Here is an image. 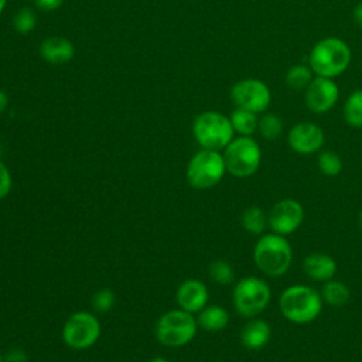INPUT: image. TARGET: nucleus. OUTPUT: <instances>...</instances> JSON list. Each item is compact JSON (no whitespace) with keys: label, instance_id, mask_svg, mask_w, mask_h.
<instances>
[{"label":"nucleus","instance_id":"nucleus-1","mask_svg":"<svg viewBox=\"0 0 362 362\" xmlns=\"http://www.w3.org/2000/svg\"><path fill=\"white\" fill-rule=\"evenodd\" d=\"M253 262L257 270L267 277H280L293 263V247L287 236L274 232L263 233L253 246Z\"/></svg>","mask_w":362,"mask_h":362},{"label":"nucleus","instance_id":"nucleus-2","mask_svg":"<svg viewBox=\"0 0 362 362\" xmlns=\"http://www.w3.org/2000/svg\"><path fill=\"white\" fill-rule=\"evenodd\" d=\"M322 304L320 291L307 284H291L279 297L281 315L296 325L310 324L317 320L322 311Z\"/></svg>","mask_w":362,"mask_h":362},{"label":"nucleus","instance_id":"nucleus-3","mask_svg":"<svg viewBox=\"0 0 362 362\" xmlns=\"http://www.w3.org/2000/svg\"><path fill=\"white\" fill-rule=\"evenodd\" d=\"M352 59L349 45L338 37H325L317 41L308 55V66L315 76L337 78L342 75Z\"/></svg>","mask_w":362,"mask_h":362},{"label":"nucleus","instance_id":"nucleus-4","mask_svg":"<svg viewBox=\"0 0 362 362\" xmlns=\"http://www.w3.org/2000/svg\"><path fill=\"white\" fill-rule=\"evenodd\" d=\"M198 328L195 314L174 308L160 315L154 327V334L161 345L167 348H182L195 338Z\"/></svg>","mask_w":362,"mask_h":362},{"label":"nucleus","instance_id":"nucleus-5","mask_svg":"<svg viewBox=\"0 0 362 362\" xmlns=\"http://www.w3.org/2000/svg\"><path fill=\"white\" fill-rule=\"evenodd\" d=\"M272 300L269 283L257 276L240 277L232 290V303L235 311L245 318L259 317Z\"/></svg>","mask_w":362,"mask_h":362},{"label":"nucleus","instance_id":"nucleus-6","mask_svg":"<svg viewBox=\"0 0 362 362\" xmlns=\"http://www.w3.org/2000/svg\"><path fill=\"white\" fill-rule=\"evenodd\" d=\"M226 173V164L221 151L201 148L189 158L185 178L195 189H209L218 185Z\"/></svg>","mask_w":362,"mask_h":362},{"label":"nucleus","instance_id":"nucleus-7","mask_svg":"<svg viewBox=\"0 0 362 362\" xmlns=\"http://www.w3.org/2000/svg\"><path fill=\"white\" fill-rule=\"evenodd\" d=\"M192 134L202 148L221 151L233 140L235 130L228 116L209 110L194 119Z\"/></svg>","mask_w":362,"mask_h":362},{"label":"nucleus","instance_id":"nucleus-8","mask_svg":"<svg viewBox=\"0 0 362 362\" xmlns=\"http://www.w3.org/2000/svg\"><path fill=\"white\" fill-rule=\"evenodd\" d=\"M226 171L236 178H249L262 164V148L252 136H238L223 148Z\"/></svg>","mask_w":362,"mask_h":362},{"label":"nucleus","instance_id":"nucleus-9","mask_svg":"<svg viewBox=\"0 0 362 362\" xmlns=\"http://www.w3.org/2000/svg\"><path fill=\"white\" fill-rule=\"evenodd\" d=\"M102 327L96 314L90 311H75L64 322L61 337L64 344L74 351L92 348L100 338Z\"/></svg>","mask_w":362,"mask_h":362},{"label":"nucleus","instance_id":"nucleus-10","mask_svg":"<svg viewBox=\"0 0 362 362\" xmlns=\"http://www.w3.org/2000/svg\"><path fill=\"white\" fill-rule=\"evenodd\" d=\"M230 99L236 107L255 113H264L272 102L269 86L256 78H245L238 81L230 89Z\"/></svg>","mask_w":362,"mask_h":362},{"label":"nucleus","instance_id":"nucleus-11","mask_svg":"<svg viewBox=\"0 0 362 362\" xmlns=\"http://www.w3.org/2000/svg\"><path fill=\"white\" fill-rule=\"evenodd\" d=\"M305 219L303 204L294 198L277 201L267 214V228L277 235L288 236L294 233Z\"/></svg>","mask_w":362,"mask_h":362},{"label":"nucleus","instance_id":"nucleus-12","mask_svg":"<svg viewBox=\"0 0 362 362\" xmlns=\"http://www.w3.org/2000/svg\"><path fill=\"white\" fill-rule=\"evenodd\" d=\"M339 88L331 78L314 76L311 83L304 90V102L310 112L324 115L329 112L338 102Z\"/></svg>","mask_w":362,"mask_h":362},{"label":"nucleus","instance_id":"nucleus-13","mask_svg":"<svg viewBox=\"0 0 362 362\" xmlns=\"http://www.w3.org/2000/svg\"><path fill=\"white\" fill-rule=\"evenodd\" d=\"M324 143V130L314 122L296 123L287 133L288 147L301 156H311L318 153Z\"/></svg>","mask_w":362,"mask_h":362},{"label":"nucleus","instance_id":"nucleus-14","mask_svg":"<svg viewBox=\"0 0 362 362\" xmlns=\"http://www.w3.org/2000/svg\"><path fill=\"white\" fill-rule=\"evenodd\" d=\"M178 308L191 314H198L209 301V290L206 284L198 279L184 280L175 291Z\"/></svg>","mask_w":362,"mask_h":362},{"label":"nucleus","instance_id":"nucleus-15","mask_svg":"<svg viewBox=\"0 0 362 362\" xmlns=\"http://www.w3.org/2000/svg\"><path fill=\"white\" fill-rule=\"evenodd\" d=\"M303 270L310 280L325 283L335 277L338 264L335 259L328 253L311 252L303 260Z\"/></svg>","mask_w":362,"mask_h":362},{"label":"nucleus","instance_id":"nucleus-16","mask_svg":"<svg viewBox=\"0 0 362 362\" xmlns=\"http://www.w3.org/2000/svg\"><path fill=\"white\" fill-rule=\"evenodd\" d=\"M240 344L249 351L263 349L272 339V327L266 320L259 317L247 318L239 334Z\"/></svg>","mask_w":362,"mask_h":362},{"label":"nucleus","instance_id":"nucleus-17","mask_svg":"<svg viewBox=\"0 0 362 362\" xmlns=\"http://www.w3.org/2000/svg\"><path fill=\"white\" fill-rule=\"evenodd\" d=\"M41 57L51 64H64L72 59L75 49L71 41L62 37H49L40 45Z\"/></svg>","mask_w":362,"mask_h":362},{"label":"nucleus","instance_id":"nucleus-18","mask_svg":"<svg viewBox=\"0 0 362 362\" xmlns=\"http://www.w3.org/2000/svg\"><path fill=\"white\" fill-rule=\"evenodd\" d=\"M197 322L199 328L208 332H218L226 328V325L229 324V313L222 305L209 304L198 313Z\"/></svg>","mask_w":362,"mask_h":362},{"label":"nucleus","instance_id":"nucleus-19","mask_svg":"<svg viewBox=\"0 0 362 362\" xmlns=\"http://www.w3.org/2000/svg\"><path fill=\"white\" fill-rule=\"evenodd\" d=\"M320 294H321L324 303H327L332 307H342L351 298V288L344 281L331 279V280L322 283Z\"/></svg>","mask_w":362,"mask_h":362},{"label":"nucleus","instance_id":"nucleus-20","mask_svg":"<svg viewBox=\"0 0 362 362\" xmlns=\"http://www.w3.org/2000/svg\"><path fill=\"white\" fill-rule=\"evenodd\" d=\"M229 119L235 133H238L239 136H252L255 132H257L259 116L255 112L235 107Z\"/></svg>","mask_w":362,"mask_h":362},{"label":"nucleus","instance_id":"nucleus-21","mask_svg":"<svg viewBox=\"0 0 362 362\" xmlns=\"http://www.w3.org/2000/svg\"><path fill=\"white\" fill-rule=\"evenodd\" d=\"M240 223L247 233L260 236L264 233V230L267 228V215L264 214V211L260 206L252 205V206H247L242 212Z\"/></svg>","mask_w":362,"mask_h":362},{"label":"nucleus","instance_id":"nucleus-22","mask_svg":"<svg viewBox=\"0 0 362 362\" xmlns=\"http://www.w3.org/2000/svg\"><path fill=\"white\" fill-rule=\"evenodd\" d=\"M314 79V72L305 64H296L288 68L286 74V85L296 92L305 90Z\"/></svg>","mask_w":362,"mask_h":362},{"label":"nucleus","instance_id":"nucleus-23","mask_svg":"<svg viewBox=\"0 0 362 362\" xmlns=\"http://www.w3.org/2000/svg\"><path fill=\"white\" fill-rule=\"evenodd\" d=\"M344 120L348 126L362 127V89H355L344 103Z\"/></svg>","mask_w":362,"mask_h":362},{"label":"nucleus","instance_id":"nucleus-24","mask_svg":"<svg viewBox=\"0 0 362 362\" xmlns=\"http://www.w3.org/2000/svg\"><path fill=\"white\" fill-rule=\"evenodd\" d=\"M283 120L279 115L276 113H263L259 117V124H257V132L260 136L269 141H273L279 139L283 133Z\"/></svg>","mask_w":362,"mask_h":362},{"label":"nucleus","instance_id":"nucleus-25","mask_svg":"<svg viewBox=\"0 0 362 362\" xmlns=\"http://www.w3.org/2000/svg\"><path fill=\"white\" fill-rule=\"evenodd\" d=\"M208 273H209L211 280L221 286L230 284L235 280V269H233L232 263L225 259H216V260L211 262V264L208 267Z\"/></svg>","mask_w":362,"mask_h":362},{"label":"nucleus","instance_id":"nucleus-26","mask_svg":"<svg viewBox=\"0 0 362 362\" xmlns=\"http://www.w3.org/2000/svg\"><path fill=\"white\" fill-rule=\"evenodd\" d=\"M318 170L327 177H337L342 171V158L332 150H324L317 158Z\"/></svg>","mask_w":362,"mask_h":362},{"label":"nucleus","instance_id":"nucleus-27","mask_svg":"<svg viewBox=\"0 0 362 362\" xmlns=\"http://www.w3.org/2000/svg\"><path fill=\"white\" fill-rule=\"evenodd\" d=\"M92 308L96 313H109L116 304V294L110 288H100L92 297Z\"/></svg>","mask_w":362,"mask_h":362},{"label":"nucleus","instance_id":"nucleus-28","mask_svg":"<svg viewBox=\"0 0 362 362\" xmlns=\"http://www.w3.org/2000/svg\"><path fill=\"white\" fill-rule=\"evenodd\" d=\"M35 21L37 20H35L34 11L31 8H28V7H23L13 17V27L18 33L24 34V33H30L31 30H34Z\"/></svg>","mask_w":362,"mask_h":362},{"label":"nucleus","instance_id":"nucleus-29","mask_svg":"<svg viewBox=\"0 0 362 362\" xmlns=\"http://www.w3.org/2000/svg\"><path fill=\"white\" fill-rule=\"evenodd\" d=\"M13 188V177L8 167L0 160V201L4 199Z\"/></svg>","mask_w":362,"mask_h":362},{"label":"nucleus","instance_id":"nucleus-30","mask_svg":"<svg viewBox=\"0 0 362 362\" xmlns=\"http://www.w3.org/2000/svg\"><path fill=\"white\" fill-rule=\"evenodd\" d=\"M4 362H28V354L21 348H11L4 354Z\"/></svg>","mask_w":362,"mask_h":362},{"label":"nucleus","instance_id":"nucleus-31","mask_svg":"<svg viewBox=\"0 0 362 362\" xmlns=\"http://www.w3.org/2000/svg\"><path fill=\"white\" fill-rule=\"evenodd\" d=\"M64 0H34L35 6L42 11H52L57 10Z\"/></svg>","mask_w":362,"mask_h":362},{"label":"nucleus","instance_id":"nucleus-32","mask_svg":"<svg viewBox=\"0 0 362 362\" xmlns=\"http://www.w3.org/2000/svg\"><path fill=\"white\" fill-rule=\"evenodd\" d=\"M352 16H354V20H355L356 25L362 30V3H358V4L354 7Z\"/></svg>","mask_w":362,"mask_h":362},{"label":"nucleus","instance_id":"nucleus-33","mask_svg":"<svg viewBox=\"0 0 362 362\" xmlns=\"http://www.w3.org/2000/svg\"><path fill=\"white\" fill-rule=\"evenodd\" d=\"M7 103H8V99H7V95L3 92V90H0V115L6 110V107H7Z\"/></svg>","mask_w":362,"mask_h":362},{"label":"nucleus","instance_id":"nucleus-34","mask_svg":"<svg viewBox=\"0 0 362 362\" xmlns=\"http://www.w3.org/2000/svg\"><path fill=\"white\" fill-rule=\"evenodd\" d=\"M148 362H168V361L165 358H163V356H154Z\"/></svg>","mask_w":362,"mask_h":362},{"label":"nucleus","instance_id":"nucleus-35","mask_svg":"<svg viewBox=\"0 0 362 362\" xmlns=\"http://www.w3.org/2000/svg\"><path fill=\"white\" fill-rule=\"evenodd\" d=\"M6 1H7V0H0V16H1L4 7H6Z\"/></svg>","mask_w":362,"mask_h":362},{"label":"nucleus","instance_id":"nucleus-36","mask_svg":"<svg viewBox=\"0 0 362 362\" xmlns=\"http://www.w3.org/2000/svg\"><path fill=\"white\" fill-rule=\"evenodd\" d=\"M358 221H359V228H361V230H362V209L359 211V218H358Z\"/></svg>","mask_w":362,"mask_h":362},{"label":"nucleus","instance_id":"nucleus-37","mask_svg":"<svg viewBox=\"0 0 362 362\" xmlns=\"http://www.w3.org/2000/svg\"><path fill=\"white\" fill-rule=\"evenodd\" d=\"M0 362H4V354L0 351Z\"/></svg>","mask_w":362,"mask_h":362}]
</instances>
